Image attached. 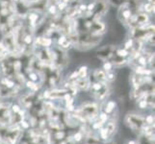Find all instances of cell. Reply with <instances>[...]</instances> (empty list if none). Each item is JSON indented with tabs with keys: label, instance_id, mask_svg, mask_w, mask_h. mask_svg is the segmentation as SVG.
I'll return each instance as SVG.
<instances>
[{
	"label": "cell",
	"instance_id": "2",
	"mask_svg": "<svg viewBox=\"0 0 155 144\" xmlns=\"http://www.w3.org/2000/svg\"><path fill=\"white\" fill-rule=\"evenodd\" d=\"M125 123L129 127V129L139 133H142L143 128L147 125L145 117L141 114H127L125 117Z\"/></svg>",
	"mask_w": 155,
	"mask_h": 144
},
{
	"label": "cell",
	"instance_id": "16",
	"mask_svg": "<svg viewBox=\"0 0 155 144\" xmlns=\"http://www.w3.org/2000/svg\"><path fill=\"white\" fill-rule=\"evenodd\" d=\"M143 10H145V12H147V13L154 12V4H151V3L146 4L145 6H143Z\"/></svg>",
	"mask_w": 155,
	"mask_h": 144
},
{
	"label": "cell",
	"instance_id": "25",
	"mask_svg": "<svg viewBox=\"0 0 155 144\" xmlns=\"http://www.w3.org/2000/svg\"><path fill=\"white\" fill-rule=\"evenodd\" d=\"M128 144H137V142L134 141V140H130L129 142H128Z\"/></svg>",
	"mask_w": 155,
	"mask_h": 144
},
{
	"label": "cell",
	"instance_id": "7",
	"mask_svg": "<svg viewBox=\"0 0 155 144\" xmlns=\"http://www.w3.org/2000/svg\"><path fill=\"white\" fill-rule=\"evenodd\" d=\"M68 93V90L63 89V90H52V91L48 92L46 95V98H49L51 100H55V99H63L65 98V96Z\"/></svg>",
	"mask_w": 155,
	"mask_h": 144
},
{
	"label": "cell",
	"instance_id": "3",
	"mask_svg": "<svg viewBox=\"0 0 155 144\" xmlns=\"http://www.w3.org/2000/svg\"><path fill=\"white\" fill-rule=\"evenodd\" d=\"M115 50L116 47L113 45H106L101 47L100 49L98 50V57L103 61H108L111 60V58L113 57V55L115 54Z\"/></svg>",
	"mask_w": 155,
	"mask_h": 144
},
{
	"label": "cell",
	"instance_id": "24",
	"mask_svg": "<svg viewBox=\"0 0 155 144\" xmlns=\"http://www.w3.org/2000/svg\"><path fill=\"white\" fill-rule=\"evenodd\" d=\"M12 110H13V111H14V114H17V113H18V111H20L21 110V107L20 106H18V105H14L13 107H12Z\"/></svg>",
	"mask_w": 155,
	"mask_h": 144
},
{
	"label": "cell",
	"instance_id": "5",
	"mask_svg": "<svg viewBox=\"0 0 155 144\" xmlns=\"http://www.w3.org/2000/svg\"><path fill=\"white\" fill-rule=\"evenodd\" d=\"M11 124V113L9 107L0 104V125Z\"/></svg>",
	"mask_w": 155,
	"mask_h": 144
},
{
	"label": "cell",
	"instance_id": "20",
	"mask_svg": "<svg viewBox=\"0 0 155 144\" xmlns=\"http://www.w3.org/2000/svg\"><path fill=\"white\" fill-rule=\"evenodd\" d=\"M112 67H113V65H112V62L106 61V62L104 63V66H103V70L105 72H109V71L112 70Z\"/></svg>",
	"mask_w": 155,
	"mask_h": 144
},
{
	"label": "cell",
	"instance_id": "19",
	"mask_svg": "<svg viewBox=\"0 0 155 144\" xmlns=\"http://www.w3.org/2000/svg\"><path fill=\"white\" fill-rule=\"evenodd\" d=\"M72 137H73L74 142H80L83 138V134L81 132H78V133H76V134H74V136Z\"/></svg>",
	"mask_w": 155,
	"mask_h": 144
},
{
	"label": "cell",
	"instance_id": "21",
	"mask_svg": "<svg viewBox=\"0 0 155 144\" xmlns=\"http://www.w3.org/2000/svg\"><path fill=\"white\" fill-rule=\"evenodd\" d=\"M28 19L31 24H35L37 22V19H38V15L35 14H31L28 15Z\"/></svg>",
	"mask_w": 155,
	"mask_h": 144
},
{
	"label": "cell",
	"instance_id": "28",
	"mask_svg": "<svg viewBox=\"0 0 155 144\" xmlns=\"http://www.w3.org/2000/svg\"><path fill=\"white\" fill-rule=\"evenodd\" d=\"M54 1H58V0H54Z\"/></svg>",
	"mask_w": 155,
	"mask_h": 144
},
{
	"label": "cell",
	"instance_id": "13",
	"mask_svg": "<svg viewBox=\"0 0 155 144\" xmlns=\"http://www.w3.org/2000/svg\"><path fill=\"white\" fill-rule=\"evenodd\" d=\"M36 42L41 46H44V47H47V46H50L52 43V40L48 38H38L36 40Z\"/></svg>",
	"mask_w": 155,
	"mask_h": 144
},
{
	"label": "cell",
	"instance_id": "29",
	"mask_svg": "<svg viewBox=\"0 0 155 144\" xmlns=\"http://www.w3.org/2000/svg\"><path fill=\"white\" fill-rule=\"evenodd\" d=\"M0 104H1V102H0Z\"/></svg>",
	"mask_w": 155,
	"mask_h": 144
},
{
	"label": "cell",
	"instance_id": "4",
	"mask_svg": "<svg viewBox=\"0 0 155 144\" xmlns=\"http://www.w3.org/2000/svg\"><path fill=\"white\" fill-rule=\"evenodd\" d=\"M132 17V10L131 7L128 5V3H124L122 4L120 11H119V18L120 19V21H122L124 23H127V21L129 20V18Z\"/></svg>",
	"mask_w": 155,
	"mask_h": 144
},
{
	"label": "cell",
	"instance_id": "12",
	"mask_svg": "<svg viewBox=\"0 0 155 144\" xmlns=\"http://www.w3.org/2000/svg\"><path fill=\"white\" fill-rule=\"evenodd\" d=\"M58 42H59V45H60V47L64 48V49H68V48H69V47H71V45L72 44L71 40L67 39L66 37H60Z\"/></svg>",
	"mask_w": 155,
	"mask_h": 144
},
{
	"label": "cell",
	"instance_id": "22",
	"mask_svg": "<svg viewBox=\"0 0 155 144\" xmlns=\"http://www.w3.org/2000/svg\"><path fill=\"white\" fill-rule=\"evenodd\" d=\"M65 137V133H64L63 131H61V130H58L57 131V133L55 134V138L56 139H63V138Z\"/></svg>",
	"mask_w": 155,
	"mask_h": 144
},
{
	"label": "cell",
	"instance_id": "8",
	"mask_svg": "<svg viewBox=\"0 0 155 144\" xmlns=\"http://www.w3.org/2000/svg\"><path fill=\"white\" fill-rule=\"evenodd\" d=\"M90 30L93 32L94 34L99 35V32H104L105 30V25L102 22H99L97 20H93L90 23Z\"/></svg>",
	"mask_w": 155,
	"mask_h": 144
},
{
	"label": "cell",
	"instance_id": "15",
	"mask_svg": "<svg viewBox=\"0 0 155 144\" xmlns=\"http://www.w3.org/2000/svg\"><path fill=\"white\" fill-rule=\"evenodd\" d=\"M87 71H88L87 66H82V67L80 68L79 70H78V72H77L78 78H84V77H87Z\"/></svg>",
	"mask_w": 155,
	"mask_h": 144
},
{
	"label": "cell",
	"instance_id": "18",
	"mask_svg": "<svg viewBox=\"0 0 155 144\" xmlns=\"http://www.w3.org/2000/svg\"><path fill=\"white\" fill-rule=\"evenodd\" d=\"M87 144H99V139L94 136H89L87 138Z\"/></svg>",
	"mask_w": 155,
	"mask_h": 144
},
{
	"label": "cell",
	"instance_id": "27",
	"mask_svg": "<svg viewBox=\"0 0 155 144\" xmlns=\"http://www.w3.org/2000/svg\"><path fill=\"white\" fill-rule=\"evenodd\" d=\"M148 3H151V4H154V0H148Z\"/></svg>",
	"mask_w": 155,
	"mask_h": 144
},
{
	"label": "cell",
	"instance_id": "1",
	"mask_svg": "<svg viewBox=\"0 0 155 144\" xmlns=\"http://www.w3.org/2000/svg\"><path fill=\"white\" fill-rule=\"evenodd\" d=\"M69 40H71V43L75 45V47L77 46L79 49L87 50L97 45L101 40V38L97 34L84 33L81 35H72Z\"/></svg>",
	"mask_w": 155,
	"mask_h": 144
},
{
	"label": "cell",
	"instance_id": "9",
	"mask_svg": "<svg viewBox=\"0 0 155 144\" xmlns=\"http://www.w3.org/2000/svg\"><path fill=\"white\" fill-rule=\"evenodd\" d=\"M74 85H75L76 88H78L80 89H83V90H87L91 86L89 78H87V77L77 78L75 81H74Z\"/></svg>",
	"mask_w": 155,
	"mask_h": 144
},
{
	"label": "cell",
	"instance_id": "11",
	"mask_svg": "<svg viewBox=\"0 0 155 144\" xmlns=\"http://www.w3.org/2000/svg\"><path fill=\"white\" fill-rule=\"evenodd\" d=\"M103 127L107 131V134H108L109 137L111 136H113L114 133L116 132V122H114V121H110V122H108V123H105L103 125Z\"/></svg>",
	"mask_w": 155,
	"mask_h": 144
},
{
	"label": "cell",
	"instance_id": "26",
	"mask_svg": "<svg viewBox=\"0 0 155 144\" xmlns=\"http://www.w3.org/2000/svg\"><path fill=\"white\" fill-rule=\"evenodd\" d=\"M106 144H117V143H116V142H114V141H110V142L106 143Z\"/></svg>",
	"mask_w": 155,
	"mask_h": 144
},
{
	"label": "cell",
	"instance_id": "10",
	"mask_svg": "<svg viewBox=\"0 0 155 144\" xmlns=\"http://www.w3.org/2000/svg\"><path fill=\"white\" fill-rule=\"evenodd\" d=\"M94 76L95 78V81L100 83H106V72L103 69H97L94 73Z\"/></svg>",
	"mask_w": 155,
	"mask_h": 144
},
{
	"label": "cell",
	"instance_id": "23",
	"mask_svg": "<svg viewBox=\"0 0 155 144\" xmlns=\"http://www.w3.org/2000/svg\"><path fill=\"white\" fill-rule=\"evenodd\" d=\"M110 1L114 5H117V6H121L122 4L126 3L128 0H110Z\"/></svg>",
	"mask_w": 155,
	"mask_h": 144
},
{
	"label": "cell",
	"instance_id": "17",
	"mask_svg": "<svg viewBox=\"0 0 155 144\" xmlns=\"http://www.w3.org/2000/svg\"><path fill=\"white\" fill-rule=\"evenodd\" d=\"M117 56H120V57H124V58H125V57H127L128 55H129V51L126 50L125 48H124V49H120V50H117Z\"/></svg>",
	"mask_w": 155,
	"mask_h": 144
},
{
	"label": "cell",
	"instance_id": "14",
	"mask_svg": "<svg viewBox=\"0 0 155 144\" xmlns=\"http://www.w3.org/2000/svg\"><path fill=\"white\" fill-rule=\"evenodd\" d=\"M115 107H116V103L114 101H109V102H107V104L105 106V114H111L112 111L115 110Z\"/></svg>",
	"mask_w": 155,
	"mask_h": 144
},
{
	"label": "cell",
	"instance_id": "6",
	"mask_svg": "<svg viewBox=\"0 0 155 144\" xmlns=\"http://www.w3.org/2000/svg\"><path fill=\"white\" fill-rule=\"evenodd\" d=\"M94 3V7L93 12H95V15H97V18L99 15H102L106 13L107 10L106 1H104V0H97Z\"/></svg>",
	"mask_w": 155,
	"mask_h": 144
}]
</instances>
